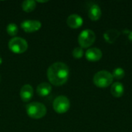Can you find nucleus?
<instances>
[{
    "mask_svg": "<svg viewBox=\"0 0 132 132\" xmlns=\"http://www.w3.org/2000/svg\"><path fill=\"white\" fill-rule=\"evenodd\" d=\"M37 2H41V3H44V2H47V1H37Z\"/></svg>",
    "mask_w": 132,
    "mask_h": 132,
    "instance_id": "6ab92c4d",
    "label": "nucleus"
},
{
    "mask_svg": "<svg viewBox=\"0 0 132 132\" xmlns=\"http://www.w3.org/2000/svg\"><path fill=\"white\" fill-rule=\"evenodd\" d=\"M111 74L113 76V78H115L116 80H121L125 77V72L121 67H117L113 70V73Z\"/></svg>",
    "mask_w": 132,
    "mask_h": 132,
    "instance_id": "f3484780",
    "label": "nucleus"
},
{
    "mask_svg": "<svg viewBox=\"0 0 132 132\" xmlns=\"http://www.w3.org/2000/svg\"><path fill=\"white\" fill-rule=\"evenodd\" d=\"M52 91V87L48 83H41L38 85L36 88V92L40 97H46Z\"/></svg>",
    "mask_w": 132,
    "mask_h": 132,
    "instance_id": "9b49d317",
    "label": "nucleus"
},
{
    "mask_svg": "<svg viewBox=\"0 0 132 132\" xmlns=\"http://www.w3.org/2000/svg\"><path fill=\"white\" fill-rule=\"evenodd\" d=\"M7 33L11 36H15L18 33V26L15 23H9L6 27Z\"/></svg>",
    "mask_w": 132,
    "mask_h": 132,
    "instance_id": "dca6fc26",
    "label": "nucleus"
},
{
    "mask_svg": "<svg viewBox=\"0 0 132 132\" xmlns=\"http://www.w3.org/2000/svg\"><path fill=\"white\" fill-rule=\"evenodd\" d=\"M20 97L23 102L29 101L33 96V89L32 87L29 84H25L22 87L20 90Z\"/></svg>",
    "mask_w": 132,
    "mask_h": 132,
    "instance_id": "9d476101",
    "label": "nucleus"
},
{
    "mask_svg": "<svg viewBox=\"0 0 132 132\" xmlns=\"http://www.w3.org/2000/svg\"><path fill=\"white\" fill-rule=\"evenodd\" d=\"M96 39V35L91 29L83 30L78 36V43L81 48H88L94 44Z\"/></svg>",
    "mask_w": 132,
    "mask_h": 132,
    "instance_id": "39448f33",
    "label": "nucleus"
},
{
    "mask_svg": "<svg viewBox=\"0 0 132 132\" xmlns=\"http://www.w3.org/2000/svg\"><path fill=\"white\" fill-rule=\"evenodd\" d=\"M26 109L28 116L33 119H40L43 118L47 111L46 106L39 102H32L26 106Z\"/></svg>",
    "mask_w": 132,
    "mask_h": 132,
    "instance_id": "f03ea898",
    "label": "nucleus"
},
{
    "mask_svg": "<svg viewBox=\"0 0 132 132\" xmlns=\"http://www.w3.org/2000/svg\"><path fill=\"white\" fill-rule=\"evenodd\" d=\"M125 88L121 83L120 82H115L112 84L111 87V93L114 97H121L124 94Z\"/></svg>",
    "mask_w": 132,
    "mask_h": 132,
    "instance_id": "f8f14e48",
    "label": "nucleus"
},
{
    "mask_svg": "<svg viewBox=\"0 0 132 132\" xmlns=\"http://www.w3.org/2000/svg\"><path fill=\"white\" fill-rule=\"evenodd\" d=\"M102 56H103V53H102L101 50L97 47L88 49L85 53L86 59L90 62L98 61L102 58Z\"/></svg>",
    "mask_w": 132,
    "mask_h": 132,
    "instance_id": "6e6552de",
    "label": "nucleus"
},
{
    "mask_svg": "<svg viewBox=\"0 0 132 132\" xmlns=\"http://www.w3.org/2000/svg\"><path fill=\"white\" fill-rule=\"evenodd\" d=\"M119 35H120V32L118 30L112 29H109L106 31L104 34V37L106 42L112 44L115 42V40L118 39Z\"/></svg>",
    "mask_w": 132,
    "mask_h": 132,
    "instance_id": "4468645a",
    "label": "nucleus"
},
{
    "mask_svg": "<svg viewBox=\"0 0 132 132\" xmlns=\"http://www.w3.org/2000/svg\"><path fill=\"white\" fill-rule=\"evenodd\" d=\"M70 107V102L66 96H58L53 101V110L58 114H64L67 112Z\"/></svg>",
    "mask_w": 132,
    "mask_h": 132,
    "instance_id": "423d86ee",
    "label": "nucleus"
},
{
    "mask_svg": "<svg viewBox=\"0 0 132 132\" xmlns=\"http://www.w3.org/2000/svg\"><path fill=\"white\" fill-rule=\"evenodd\" d=\"M101 9L97 5H91L88 12V16L92 21H97L101 18Z\"/></svg>",
    "mask_w": 132,
    "mask_h": 132,
    "instance_id": "ddd939ff",
    "label": "nucleus"
},
{
    "mask_svg": "<svg viewBox=\"0 0 132 132\" xmlns=\"http://www.w3.org/2000/svg\"><path fill=\"white\" fill-rule=\"evenodd\" d=\"M70 70L67 64L62 62L53 63L47 70V78L54 86H62L68 80Z\"/></svg>",
    "mask_w": 132,
    "mask_h": 132,
    "instance_id": "f257e3e1",
    "label": "nucleus"
},
{
    "mask_svg": "<svg viewBox=\"0 0 132 132\" xmlns=\"http://www.w3.org/2000/svg\"><path fill=\"white\" fill-rule=\"evenodd\" d=\"M72 55L75 59H80L84 55V50L81 47H76L72 52Z\"/></svg>",
    "mask_w": 132,
    "mask_h": 132,
    "instance_id": "a211bd4d",
    "label": "nucleus"
},
{
    "mask_svg": "<svg viewBox=\"0 0 132 132\" xmlns=\"http://www.w3.org/2000/svg\"><path fill=\"white\" fill-rule=\"evenodd\" d=\"M42 23L38 20H26L21 23V28L26 32H34L39 30Z\"/></svg>",
    "mask_w": 132,
    "mask_h": 132,
    "instance_id": "0eeeda50",
    "label": "nucleus"
},
{
    "mask_svg": "<svg viewBox=\"0 0 132 132\" xmlns=\"http://www.w3.org/2000/svg\"><path fill=\"white\" fill-rule=\"evenodd\" d=\"M2 57L0 56V64H2Z\"/></svg>",
    "mask_w": 132,
    "mask_h": 132,
    "instance_id": "aec40b11",
    "label": "nucleus"
},
{
    "mask_svg": "<svg viewBox=\"0 0 132 132\" xmlns=\"http://www.w3.org/2000/svg\"><path fill=\"white\" fill-rule=\"evenodd\" d=\"M83 19L77 14H72L68 16L67 19V24L72 29H78L83 25Z\"/></svg>",
    "mask_w": 132,
    "mask_h": 132,
    "instance_id": "1a4fd4ad",
    "label": "nucleus"
},
{
    "mask_svg": "<svg viewBox=\"0 0 132 132\" xmlns=\"http://www.w3.org/2000/svg\"><path fill=\"white\" fill-rule=\"evenodd\" d=\"M112 74L107 70H101L97 72L93 78L94 84L99 88H106L113 83Z\"/></svg>",
    "mask_w": 132,
    "mask_h": 132,
    "instance_id": "7ed1b4c3",
    "label": "nucleus"
},
{
    "mask_svg": "<svg viewBox=\"0 0 132 132\" xmlns=\"http://www.w3.org/2000/svg\"><path fill=\"white\" fill-rule=\"evenodd\" d=\"M9 48L12 53L21 54L27 50L28 43L26 39L21 37H13L9 42Z\"/></svg>",
    "mask_w": 132,
    "mask_h": 132,
    "instance_id": "20e7f679",
    "label": "nucleus"
},
{
    "mask_svg": "<svg viewBox=\"0 0 132 132\" xmlns=\"http://www.w3.org/2000/svg\"><path fill=\"white\" fill-rule=\"evenodd\" d=\"M36 2L33 0H26L24 1L22 4V10L26 12H30L36 9Z\"/></svg>",
    "mask_w": 132,
    "mask_h": 132,
    "instance_id": "2eb2a0df",
    "label": "nucleus"
}]
</instances>
